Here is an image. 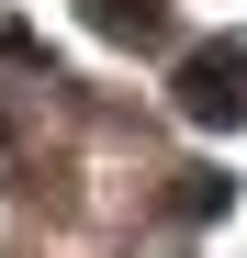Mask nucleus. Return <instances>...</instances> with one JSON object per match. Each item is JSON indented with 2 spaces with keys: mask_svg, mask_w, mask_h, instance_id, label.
<instances>
[{
  "mask_svg": "<svg viewBox=\"0 0 247 258\" xmlns=\"http://www.w3.org/2000/svg\"><path fill=\"white\" fill-rule=\"evenodd\" d=\"M180 101H191L202 123H236V112H247V56H236V45H214V56H191V79H180Z\"/></svg>",
  "mask_w": 247,
  "mask_h": 258,
  "instance_id": "f257e3e1",
  "label": "nucleus"
}]
</instances>
